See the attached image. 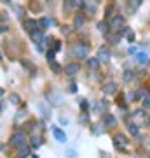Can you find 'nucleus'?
I'll use <instances>...</instances> for the list:
<instances>
[{
  "instance_id": "9b49d317",
  "label": "nucleus",
  "mask_w": 150,
  "mask_h": 158,
  "mask_svg": "<svg viewBox=\"0 0 150 158\" xmlns=\"http://www.w3.org/2000/svg\"><path fill=\"white\" fill-rule=\"evenodd\" d=\"M103 123H105V127H106V128H113V127L117 125V121H115V116H112V114H108V116H105V121H103Z\"/></svg>"
},
{
  "instance_id": "20e7f679",
  "label": "nucleus",
  "mask_w": 150,
  "mask_h": 158,
  "mask_svg": "<svg viewBox=\"0 0 150 158\" xmlns=\"http://www.w3.org/2000/svg\"><path fill=\"white\" fill-rule=\"evenodd\" d=\"M86 55H87V46H84V44H75L73 46V56L84 58Z\"/></svg>"
},
{
  "instance_id": "c85d7f7f",
  "label": "nucleus",
  "mask_w": 150,
  "mask_h": 158,
  "mask_svg": "<svg viewBox=\"0 0 150 158\" xmlns=\"http://www.w3.org/2000/svg\"><path fill=\"white\" fill-rule=\"evenodd\" d=\"M0 111H2V107H0Z\"/></svg>"
},
{
  "instance_id": "2eb2a0df",
  "label": "nucleus",
  "mask_w": 150,
  "mask_h": 158,
  "mask_svg": "<svg viewBox=\"0 0 150 158\" xmlns=\"http://www.w3.org/2000/svg\"><path fill=\"white\" fill-rule=\"evenodd\" d=\"M73 23H75V28H80V27L84 25V16L82 14H77L75 19H73Z\"/></svg>"
},
{
  "instance_id": "393cba45",
  "label": "nucleus",
  "mask_w": 150,
  "mask_h": 158,
  "mask_svg": "<svg viewBox=\"0 0 150 158\" xmlns=\"http://www.w3.org/2000/svg\"><path fill=\"white\" fill-rule=\"evenodd\" d=\"M60 48H61V42H54V49L52 51L56 53V51H60Z\"/></svg>"
},
{
  "instance_id": "dca6fc26",
  "label": "nucleus",
  "mask_w": 150,
  "mask_h": 158,
  "mask_svg": "<svg viewBox=\"0 0 150 158\" xmlns=\"http://www.w3.org/2000/svg\"><path fill=\"white\" fill-rule=\"evenodd\" d=\"M40 144H42V137H39V135L32 137V148H39Z\"/></svg>"
},
{
  "instance_id": "aec40b11",
  "label": "nucleus",
  "mask_w": 150,
  "mask_h": 158,
  "mask_svg": "<svg viewBox=\"0 0 150 158\" xmlns=\"http://www.w3.org/2000/svg\"><path fill=\"white\" fill-rule=\"evenodd\" d=\"M54 55H56L54 51H52V49H49V53H47V62H49V63H52V62H54Z\"/></svg>"
},
{
  "instance_id": "0eeeda50",
  "label": "nucleus",
  "mask_w": 150,
  "mask_h": 158,
  "mask_svg": "<svg viewBox=\"0 0 150 158\" xmlns=\"http://www.w3.org/2000/svg\"><path fill=\"white\" fill-rule=\"evenodd\" d=\"M98 60H101V62H108L110 60V51H108V48H100V51H98Z\"/></svg>"
},
{
  "instance_id": "ddd939ff",
  "label": "nucleus",
  "mask_w": 150,
  "mask_h": 158,
  "mask_svg": "<svg viewBox=\"0 0 150 158\" xmlns=\"http://www.w3.org/2000/svg\"><path fill=\"white\" fill-rule=\"evenodd\" d=\"M51 25H54V21H52V19H49V18H42V19L39 21L40 28H47V27H51Z\"/></svg>"
},
{
  "instance_id": "9d476101",
  "label": "nucleus",
  "mask_w": 150,
  "mask_h": 158,
  "mask_svg": "<svg viewBox=\"0 0 150 158\" xmlns=\"http://www.w3.org/2000/svg\"><path fill=\"white\" fill-rule=\"evenodd\" d=\"M17 149H19V151H17V156L19 158H26L28 155H30V149H32V148L26 146V144H21V146H17Z\"/></svg>"
},
{
  "instance_id": "39448f33",
  "label": "nucleus",
  "mask_w": 150,
  "mask_h": 158,
  "mask_svg": "<svg viewBox=\"0 0 150 158\" xmlns=\"http://www.w3.org/2000/svg\"><path fill=\"white\" fill-rule=\"evenodd\" d=\"M30 35H32V39H33L35 44H39V42H44V34H42V28H35L30 32Z\"/></svg>"
},
{
  "instance_id": "bb28decb",
  "label": "nucleus",
  "mask_w": 150,
  "mask_h": 158,
  "mask_svg": "<svg viewBox=\"0 0 150 158\" xmlns=\"http://www.w3.org/2000/svg\"><path fill=\"white\" fill-rule=\"evenodd\" d=\"M2 95H4V90H2V88H0V97H2Z\"/></svg>"
},
{
  "instance_id": "5701e85b",
  "label": "nucleus",
  "mask_w": 150,
  "mask_h": 158,
  "mask_svg": "<svg viewBox=\"0 0 150 158\" xmlns=\"http://www.w3.org/2000/svg\"><path fill=\"white\" fill-rule=\"evenodd\" d=\"M147 58H148V56H147L145 53H140V55H138V60H140V62H145Z\"/></svg>"
},
{
  "instance_id": "7ed1b4c3",
  "label": "nucleus",
  "mask_w": 150,
  "mask_h": 158,
  "mask_svg": "<svg viewBox=\"0 0 150 158\" xmlns=\"http://www.w3.org/2000/svg\"><path fill=\"white\" fill-rule=\"evenodd\" d=\"M25 132H16V134H14V135L11 137V144L12 146H21V144H25Z\"/></svg>"
},
{
  "instance_id": "1a4fd4ad",
  "label": "nucleus",
  "mask_w": 150,
  "mask_h": 158,
  "mask_svg": "<svg viewBox=\"0 0 150 158\" xmlns=\"http://www.w3.org/2000/svg\"><path fill=\"white\" fill-rule=\"evenodd\" d=\"M103 93H105V95H115L117 93V85L115 83H106V85L103 86Z\"/></svg>"
},
{
  "instance_id": "6e6552de",
  "label": "nucleus",
  "mask_w": 150,
  "mask_h": 158,
  "mask_svg": "<svg viewBox=\"0 0 150 158\" xmlns=\"http://www.w3.org/2000/svg\"><path fill=\"white\" fill-rule=\"evenodd\" d=\"M79 69H80L79 63H68L67 67H65V74H67V76H75V74L79 72Z\"/></svg>"
},
{
  "instance_id": "423d86ee",
  "label": "nucleus",
  "mask_w": 150,
  "mask_h": 158,
  "mask_svg": "<svg viewBox=\"0 0 150 158\" xmlns=\"http://www.w3.org/2000/svg\"><path fill=\"white\" fill-rule=\"evenodd\" d=\"M77 7H79V0H63V9H65V11L72 12V11H75Z\"/></svg>"
},
{
  "instance_id": "f257e3e1",
  "label": "nucleus",
  "mask_w": 150,
  "mask_h": 158,
  "mask_svg": "<svg viewBox=\"0 0 150 158\" xmlns=\"http://www.w3.org/2000/svg\"><path fill=\"white\" fill-rule=\"evenodd\" d=\"M124 23H126V19H124L122 16H115L113 19H112L108 28H110L112 32H121V28H124Z\"/></svg>"
},
{
  "instance_id": "c756f323",
  "label": "nucleus",
  "mask_w": 150,
  "mask_h": 158,
  "mask_svg": "<svg viewBox=\"0 0 150 158\" xmlns=\"http://www.w3.org/2000/svg\"><path fill=\"white\" fill-rule=\"evenodd\" d=\"M0 56H2V55H0Z\"/></svg>"
},
{
  "instance_id": "6ab92c4d",
  "label": "nucleus",
  "mask_w": 150,
  "mask_h": 158,
  "mask_svg": "<svg viewBox=\"0 0 150 158\" xmlns=\"http://www.w3.org/2000/svg\"><path fill=\"white\" fill-rule=\"evenodd\" d=\"M126 35H128V37H126L128 40H134V32L131 28H126Z\"/></svg>"
},
{
  "instance_id": "4468645a",
  "label": "nucleus",
  "mask_w": 150,
  "mask_h": 158,
  "mask_svg": "<svg viewBox=\"0 0 150 158\" xmlns=\"http://www.w3.org/2000/svg\"><path fill=\"white\" fill-rule=\"evenodd\" d=\"M87 67L89 69H98L100 67V60H98V58H89L87 60Z\"/></svg>"
},
{
  "instance_id": "f8f14e48",
  "label": "nucleus",
  "mask_w": 150,
  "mask_h": 158,
  "mask_svg": "<svg viewBox=\"0 0 150 158\" xmlns=\"http://www.w3.org/2000/svg\"><path fill=\"white\" fill-rule=\"evenodd\" d=\"M52 132H54V137H56V141H60V142H65V141H67V135H65V132H63V130H60V128H54Z\"/></svg>"
},
{
  "instance_id": "f3484780",
  "label": "nucleus",
  "mask_w": 150,
  "mask_h": 158,
  "mask_svg": "<svg viewBox=\"0 0 150 158\" xmlns=\"http://www.w3.org/2000/svg\"><path fill=\"white\" fill-rule=\"evenodd\" d=\"M128 128H129V132H131L133 135H138V132H140L138 125H134V123H129V125H128Z\"/></svg>"
},
{
  "instance_id": "412c9836",
  "label": "nucleus",
  "mask_w": 150,
  "mask_h": 158,
  "mask_svg": "<svg viewBox=\"0 0 150 158\" xmlns=\"http://www.w3.org/2000/svg\"><path fill=\"white\" fill-rule=\"evenodd\" d=\"M140 4H141V0H129V6L134 7V9H136V7L140 6Z\"/></svg>"
},
{
  "instance_id": "a211bd4d",
  "label": "nucleus",
  "mask_w": 150,
  "mask_h": 158,
  "mask_svg": "<svg viewBox=\"0 0 150 158\" xmlns=\"http://www.w3.org/2000/svg\"><path fill=\"white\" fill-rule=\"evenodd\" d=\"M87 12L89 14H94L96 12V2H91V0L87 2Z\"/></svg>"
},
{
  "instance_id": "f03ea898",
  "label": "nucleus",
  "mask_w": 150,
  "mask_h": 158,
  "mask_svg": "<svg viewBox=\"0 0 150 158\" xmlns=\"http://www.w3.org/2000/svg\"><path fill=\"white\" fill-rule=\"evenodd\" d=\"M113 146H115L117 149H126V148H128V139L119 134V135L113 137Z\"/></svg>"
},
{
  "instance_id": "cd10ccee",
  "label": "nucleus",
  "mask_w": 150,
  "mask_h": 158,
  "mask_svg": "<svg viewBox=\"0 0 150 158\" xmlns=\"http://www.w3.org/2000/svg\"><path fill=\"white\" fill-rule=\"evenodd\" d=\"M33 158H39V156H33Z\"/></svg>"
},
{
  "instance_id": "b1692460",
  "label": "nucleus",
  "mask_w": 150,
  "mask_h": 158,
  "mask_svg": "<svg viewBox=\"0 0 150 158\" xmlns=\"http://www.w3.org/2000/svg\"><path fill=\"white\" fill-rule=\"evenodd\" d=\"M131 77H133V74H131V72H126V74H124V81H131Z\"/></svg>"
},
{
  "instance_id": "4be33fe9",
  "label": "nucleus",
  "mask_w": 150,
  "mask_h": 158,
  "mask_svg": "<svg viewBox=\"0 0 150 158\" xmlns=\"http://www.w3.org/2000/svg\"><path fill=\"white\" fill-rule=\"evenodd\" d=\"M143 104H145V107H147V109L150 107V93H148V95H145V102H143Z\"/></svg>"
},
{
  "instance_id": "a878e982",
  "label": "nucleus",
  "mask_w": 150,
  "mask_h": 158,
  "mask_svg": "<svg viewBox=\"0 0 150 158\" xmlns=\"http://www.w3.org/2000/svg\"><path fill=\"white\" fill-rule=\"evenodd\" d=\"M11 100H12V102H16V104H17V102H19V97H17V95H12V97H11Z\"/></svg>"
}]
</instances>
